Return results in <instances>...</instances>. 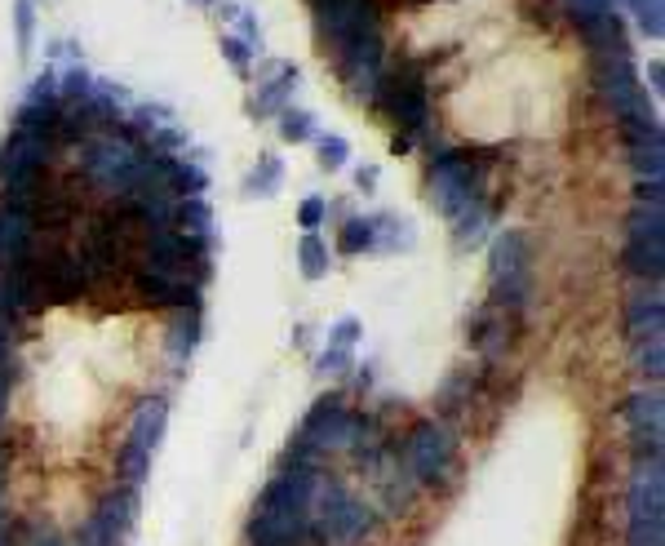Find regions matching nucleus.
Instances as JSON below:
<instances>
[{"label": "nucleus", "instance_id": "c756f323", "mask_svg": "<svg viewBox=\"0 0 665 546\" xmlns=\"http://www.w3.org/2000/svg\"><path fill=\"white\" fill-rule=\"evenodd\" d=\"M373 235H378L373 249H413V231H409V222L395 218V213H378V218H373Z\"/></svg>", "mask_w": 665, "mask_h": 546}, {"label": "nucleus", "instance_id": "6e6552de", "mask_svg": "<svg viewBox=\"0 0 665 546\" xmlns=\"http://www.w3.org/2000/svg\"><path fill=\"white\" fill-rule=\"evenodd\" d=\"M479 160L471 151H440L431 156V200L444 209V218H457L479 196Z\"/></svg>", "mask_w": 665, "mask_h": 546}, {"label": "nucleus", "instance_id": "4be33fe9", "mask_svg": "<svg viewBox=\"0 0 665 546\" xmlns=\"http://www.w3.org/2000/svg\"><path fill=\"white\" fill-rule=\"evenodd\" d=\"M200 343V312L196 307H178L173 312V325H169V356L182 365Z\"/></svg>", "mask_w": 665, "mask_h": 546}, {"label": "nucleus", "instance_id": "1a4fd4ad", "mask_svg": "<svg viewBox=\"0 0 665 546\" xmlns=\"http://www.w3.org/2000/svg\"><path fill=\"white\" fill-rule=\"evenodd\" d=\"M404 466L413 484H444L453 475V435L444 422L422 418L404 440Z\"/></svg>", "mask_w": 665, "mask_h": 546}, {"label": "nucleus", "instance_id": "a211bd4d", "mask_svg": "<svg viewBox=\"0 0 665 546\" xmlns=\"http://www.w3.org/2000/svg\"><path fill=\"white\" fill-rule=\"evenodd\" d=\"M661 329H665V303H661V290L652 285V290H643L625 303V334L638 347L647 338H661Z\"/></svg>", "mask_w": 665, "mask_h": 546}, {"label": "nucleus", "instance_id": "2eb2a0df", "mask_svg": "<svg viewBox=\"0 0 665 546\" xmlns=\"http://www.w3.org/2000/svg\"><path fill=\"white\" fill-rule=\"evenodd\" d=\"M293 90H297V67L284 63V59L266 63L262 76H257V90H253V98H249V112H253V116H279V112L288 107Z\"/></svg>", "mask_w": 665, "mask_h": 546}, {"label": "nucleus", "instance_id": "aec40b11", "mask_svg": "<svg viewBox=\"0 0 665 546\" xmlns=\"http://www.w3.org/2000/svg\"><path fill=\"white\" fill-rule=\"evenodd\" d=\"M59 120H63V103H23L19 116H14V129L19 134H36V138H59Z\"/></svg>", "mask_w": 665, "mask_h": 546}, {"label": "nucleus", "instance_id": "423d86ee", "mask_svg": "<svg viewBox=\"0 0 665 546\" xmlns=\"http://www.w3.org/2000/svg\"><path fill=\"white\" fill-rule=\"evenodd\" d=\"M142 165H147V151H138L134 143L116 138V134H103V138H89L85 143V178L112 196H125L138 187L142 178Z\"/></svg>", "mask_w": 665, "mask_h": 546}, {"label": "nucleus", "instance_id": "8fccbe9b", "mask_svg": "<svg viewBox=\"0 0 665 546\" xmlns=\"http://www.w3.org/2000/svg\"><path fill=\"white\" fill-rule=\"evenodd\" d=\"M32 546H67V542H63L54 528H45V533H36V537H32Z\"/></svg>", "mask_w": 665, "mask_h": 546}, {"label": "nucleus", "instance_id": "79ce46f5", "mask_svg": "<svg viewBox=\"0 0 665 546\" xmlns=\"http://www.w3.org/2000/svg\"><path fill=\"white\" fill-rule=\"evenodd\" d=\"M222 59H226V63H231L240 76H249V67H253V59H257V54H253V50H249L240 36H222Z\"/></svg>", "mask_w": 665, "mask_h": 546}, {"label": "nucleus", "instance_id": "2f4dec72", "mask_svg": "<svg viewBox=\"0 0 665 546\" xmlns=\"http://www.w3.org/2000/svg\"><path fill=\"white\" fill-rule=\"evenodd\" d=\"M94 76L85 72V67H67L63 76H59V98H67L72 107H85L89 103V94H94Z\"/></svg>", "mask_w": 665, "mask_h": 546}, {"label": "nucleus", "instance_id": "c85d7f7f", "mask_svg": "<svg viewBox=\"0 0 665 546\" xmlns=\"http://www.w3.org/2000/svg\"><path fill=\"white\" fill-rule=\"evenodd\" d=\"M612 6H625L647 41H661V36H665V19H661V14H665V0H612Z\"/></svg>", "mask_w": 665, "mask_h": 546}, {"label": "nucleus", "instance_id": "7ed1b4c3", "mask_svg": "<svg viewBox=\"0 0 665 546\" xmlns=\"http://www.w3.org/2000/svg\"><path fill=\"white\" fill-rule=\"evenodd\" d=\"M165 427H169V400H165V396L138 400V409H134V418H129V435H125V444H120V453H116V471H120V480H125L129 489H138V484L147 480L151 453L160 449Z\"/></svg>", "mask_w": 665, "mask_h": 546}, {"label": "nucleus", "instance_id": "412c9836", "mask_svg": "<svg viewBox=\"0 0 665 546\" xmlns=\"http://www.w3.org/2000/svg\"><path fill=\"white\" fill-rule=\"evenodd\" d=\"M625 271L630 276H638V281H661L665 276V244H638V240H630L625 244Z\"/></svg>", "mask_w": 665, "mask_h": 546}, {"label": "nucleus", "instance_id": "9d476101", "mask_svg": "<svg viewBox=\"0 0 665 546\" xmlns=\"http://www.w3.org/2000/svg\"><path fill=\"white\" fill-rule=\"evenodd\" d=\"M134 519H138V489L120 484L89 511V519L76 528L72 546H120L125 533L134 528Z\"/></svg>", "mask_w": 665, "mask_h": 546}, {"label": "nucleus", "instance_id": "a19ab883", "mask_svg": "<svg viewBox=\"0 0 665 546\" xmlns=\"http://www.w3.org/2000/svg\"><path fill=\"white\" fill-rule=\"evenodd\" d=\"M360 334H365V325H360L356 316H342L338 325L328 329V347H342V351H351V347L360 343Z\"/></svg>", "mask_w": 665, "mask_h": 546}, {"label": "nucleus", "instance_id": "37998d69", "mask_svg": "<svg viewBox=\"0 0 665 546\" xmlns=\"http://www.w3.org/2000/svg\"><path fill=\"white\" fill-rule=\"evenodd\" d=\"M634 458L638 462H661V427L634 431Z\"/></svg>", "mask_w": 665, "mask_h": 546}, {"label": "nucleus", "instance_id": "7c9ffc66", "mask_svg": "<svg viewBox=\"0 0 665 546\" xmlns=\"http://www.w3.org/2000/svg\"><path fill=\"white\" fill-rule=\"evenodd\" d=\"M373 244V218H347V227L338 231V253H369Z\"/></svg>", "mask_w": 665, "mask_h": 546}, {"label": "nucleus", "instance_id": "e433bc0d", "mask_svg": "<svg viewBox=\"0 0 665 546\" xmlns=\"http://www.w3.org/2000/svg\"><path fill=\"white\" fill-rule=\"evenodd\" d=\"M222 19H231L235 28H240V41L257 54L262 50V28H257V19L249 14V10H240V6H222Z\"/></svg>", "mask_w": 665, "mask_h": 546}, {"label": "nucleus", "instance_id": "3c124183", "mask_svg": "<svg viewBox=\"0 0 665 546\" xmlns=\"http://www.w3.org/2000/svg\"><path fill=\"white\" fill-rule=\"evenodd\" d=\"M0 546H14V542H10V528H6V515H0Z\"/></svg>", "mask_w": 665, "mask_h": 546}, {"label": "nucleus", "instance_id": "a878e982", "mask_svg": "<svg viewBox=\"0 0 665 546\" xmlns=\"http://www.w3.org/2000/svg\"><path fill=\"white\" fill-rule=\"evenodd\" d=\"M297 262H302V276H306V281H324V276H328L332 253H328V244L319 240V231H306V235H302Z\"/></svg>", "mask_w": 665, "mask_h": 546}, {"label": "nucleus", "instance_id": "f3484780", "mask_svg": "<svg viewBox=\"0 0 665 546\" xmlns=\"http://www.w3.org/2000/svg\"><path fill=\"white\" fill-rule=\"evenodd\" d=\"M134 294H138L147 307H169V312H178V307H196V298H200V290H196V285L173 281V276H156V271H147V266L134 276Z\"/></svg>", "mask_w": 665, "mask_h": 546}, {"label": "nucleus", "instance_id": "473e14b6", "mask_svg": "<svg viewBox=\"0 0 665 546\" xmlns=\"http://www.w3.org/2000/svg\"><path fill=\"white\" fill-rule=\"evenodd\" d=\"M279 138L284 143H310L315 138V116L302 107H284L279 112Z\"/></svg>", "mask_w": 665, "mask_h": 546}, {"label": "nucleus", "instance_id": "20e7f679", "mask_svg": "<svg viewBox=\"0 0 665 546\" xmlns=\"http://www.w3.org/2000/svg\"><path fill=\"white\" fill-rule=\"evenodd\" d=\"M54 156V143L50 138H36V134H10L6 147H0V187H6V200H23V204H36V191H41V174Z\"/></svg>", "mask_w": 665, "mask_h": 546}, {"label": "nucleus", "instance_id": "72a5a7b5", "mask_svg": "<svg viewBox=\"0 0 665 546\" xmlns=\"http://www.w3.org/2000/svg\"><path fill=\"white\" fill-rule=\"evenodd\" d=\"M347 160H351V143L342 134H324L319 138V169L338 174V169H347Z\"/></svg>", "mask_w": 665, "mask_h": 546}, {"label": "nucleus", "instance_id": "f8f14e48", "mask_svg": "<svg viewBox=\"0 0 665 546\" xmlns=\"http://www.w3.org/2000/svg\"><path fill=\"white\" fill-rule=\"evenodd\" d=\"M572 23L581 28V36L594 50V59H608V54L630 59V45H625V32H621V14H616L612 0H572Z\"/></svg>", "mask_w": 665, "mask_h": 546}, {"label": "nucleus", "instance_id": "6ab92c4d", "mask_svg": "<svg viewBox=\"0 0 665 546\" xmlns=\"http://www.w3.org/2000/svg\"><path fill=\"white\" fill-rule=\"evenodd\" d=\"M160 165V182L173 200H196L209 191V174L196 165V160H182V156H156Z\"/></svg>", "mask_w": 665, "mask_h": 546}, {"label": "nucleus", "instance_id": "cd10ccee", "mask_svg": "<svg viewBox=\"0 0 665 546\" xmlns=\"http://www.w3.org/2000/svg\"><path fill=\"white\" fill-rule=\"evenodd\" d=\"M661 413H665L661 391H638V396H630V400L621 405V418H625L634 431H643V427H661Z\"/></svg>", "mask_w": 665, "mask_h": 546}, {"label": "nucleus", "instance_id": "b1692460", "mask_svg": "<svg viewBox=\"0 0 665 546\" xmlns=\"http://www.w3.org/2000/svg\"><path fill=\"white\" fill-rule=\"evenodd\" d=\"M625 227H630V240L638 244H665V213L656 204H634Z\"/></svg>", "mask_w": 665, "mask_h": 546}, {"label": "nucleus", "instance_id": "a18cd8bd", "mask_svg": "<svg viewBox=\"0 0 665 546\" xmlns=\"http://www.w3.org/2000/svg\"><path fill=\"white\" fill-rule=\"evenodd\" d=\"M462 396L471 400V374H457V378L448 382V391H444V409H448V413H457V409H462Z\"/></svg>", "mask_w": 665, "mask_h": 546}, {"label": "nucleus", "instance_id": "ddd939ff", "mask_svg": "<svg viewBox=\"0 0 665 546\" xmlns=\"http://www.w3.org/2000/svg\"><path fill=\"white\" fill-rule=\"evenodd\" d=\"M36 240V209L23 200H0V266L32 258Z\"/></svg>", "mask_w": 665, "mask_h": 546}, {"label": "nucleus", "instance_id": "c03bdc74", "mask_svg": "<svg viewBox=\"0 0 665 546\" xmlns=\"http://www.w3.org/2000/svg\"><path fill=\"white\" fill-rule=\"evenodd\" d=\"M630 546H665V524H630Z\"/></svg>", "mask_w": 665, "mask_h": 546}, {"label": "nucleus", "instance_id": "f257e3e1", "mask_svg": "<svg viewBox=\"0 0 665 546\" xmlns=\"http://www.w3.org/2000/svg\"><path fill=\"white\" fill-rule=\"evenodd\" d=\"M378 533V511L338 480H319L310 497V533L319 546H365Z\"/></svg>", "mask_w": 665, "mask_h": 546}, {"label": "nucleus", "instance_id": "c9c22d12", "mask_svg": "<svg viewBox=\"0 0 665 546\" xmlns=\"http://www.w3.org/2000/svg\"><path fill=\"white\" fill-rule=\"evenodd\" d=\"M665 143H638V147H630V160H634V169H638V178H661V169H665Z\"/></svg>", "mask_w": 665, "mask_h": 546}, {"label": "nucleus", "instance_id": "9b49d317", "mask_svg": "<svg viewBox=\"0 0 665 546\" xmlns=\"http://www.w3.org/2000/svg\"><path fill=\"white\" fill-rule=\"evenodd\" d=\"M378 103H387L391 116H395V125H404L409 134H422L426 120H431V98H426V85H422V72H418V67H404V72H395V76H382Z\"/></svg>", "mask_w": 665, "mask_h": 546}, {"label": "nucleus", "instance_id": "f704fd0d", "mask_svg": "<svg viewBox=\"0 0 665 546\" xmlns=\"http://www.w3.org/2000/svg\"><path fill=\"white\" fill-rule=\"evenodd\" d=\"M14 41H19V54L28 59L32 41H36V6H32V0H19V6H14Z\"/></svg>", "mask_w": 665, "mask_h": 546}, {"label": "nucleus", "instance_id": "dca6fc26", "mask_svg": "<svg viewBox=\"0 0 665 546\" xmlns=\"http://www.w3.org/2000/svg\"><path fill=\"white\" fill-rule=\"evenodd\" d=\"M630 524H665V480L661 462H638L630 484Z\"/></svg>", "mask_w": 665, "mask_h": 546}, {"label": "nucleus", "instance_id": "bb28decb", "mask_svg": "<svg viewBox=\"0 0 665 546\" xmlns=\"http://www.w3.org/2000/svg\"><path fill=\"white\" fill-rule=\"evenodd\" d=\"M173 222H178L182 235H213V209L204 204V196L178 200V204H173Z\"/></svg>", "mask_w": 665, "mask_h": 546}, {"label": "nucleus", "instance_id": "5701e85b", "mask_svg": "<svg viewBox=\"0 0 665 546\" xmlns=\"http://www.w3.org/2000/svg\"><path fill=\"white\" fill-rule=\"evenodd\" d=\"M475 347H479L488 360L502 356V347H506V312H502V307H488V312L475 316Z\"/></svg>", "mask_w": 665, "mask_h": 546}, {"label": "nucleus", "instance_id": "de8ad7c7", "mask_svg": "<svg viewBox=\"0 0 665 546\" xmlns=\"http://www.w3.org/2000/svg\"><path fill=\"white\" fill-rule=\"evenodd\" d=\"M356 187H360V191H373V187H378V165L356 169Z\"/></svg>", "mask_w": 665, "mask_h": 546}, {"label": "nucleus", "instance_id": "58836bf2", "mask_svg": "<svg viewBox=\"0 0 665 546\" xmlns=\"http://www.w3.org/2000/svg\"><path fill=\"white\" fill-rule=\"evenodd\" d=\"M638 374H643V378H652V382L665 374V347H661V338L638 343Z\"/></svg>", "mask_w": 665, "mask_h": 546}, {"label": "nucleus", "instance_id": "4468645a", "mask_svg": "<svg viewBox=\"0 0 665 546\" xmlns=\"http://www.w3.org/2000/svg\"><path fill=\"white\" fill-rule=\"evenodd\" d=\"M36 271H41V285H45V298L50 303H72L89 290V276H85V262L72 258V253H54V258H36Z\"/></svg>", "mask_w": 665, "mask_h": 546}, {"label": "nucleus", "instance_id": "f03ea898", "mask_svg": "<svg viewBox=\"0 0 665 546\" xmlns=\"http://www.w3.org/2000/svg\"><path fill=\"white\" fill-rule=\"evenodd\" d=\"M488 271H493V298L502 312H524L532 298V244L524 231H502L493 240L488 253Z\"/></svg>", "mask_w": 665, "mask_h": 546}, {"label": "nucleus", "instance_id": "0eeeda50", "mask_svg": "<svg viewBox=\"0 0 665 546\" xmlns=\"http://www.w3.org/2000/svg\"><path fill=\"white\" fill-rule=\"evenodd\" d=\"M365 431H369V418L351 413L342 396H324V400H315V409L306 413V422H302V431L293 440H302L315 453H324V449H356Z\"/></svg>", "mask_w": 665, "mask_h": 546}, {"label": "nucleus", "instance_id": "09e8293b", "mask_svg": "<svg viewBox=\"0 0 665 546\" xmlns=\"http://www.w3.org/2000/svg\"><path fill=\"white\" fill-rule=\"evenodd\" d=\"M647 81H652V90H656V94L665 90V63H661V59H652V63H647Z\"/></svg>", "mask_w": 665, "mask_h": 546}, {"label": "nucleus", "instance_id": "4c0bfd02", "mask_svg": "<svg viewBox=\"0 0 665 546\" xmlns=\"http://www.w3.org/2000/svg\"><path fill=\"white\" fill-rule=\"evenodd\" d=\"M347 369H356V356L342 351V347H324L319 360H315V374H319V378H342Z\"/></svg>", "mask_w": 665, "mask_h": 546}, {"label": "nucleus", "instance_id": "ea45409f", "mask_svg": "<svg viewBox=\"0 0 665 546\" xmlns=\"http://www.w3.org/2000/svg\"><path fill=\"white\" fill-rule=\"evenodd\" d=\"M328 222V200L324 196H306L302 204H297V227L302 231H319Z\"/></svg>", "mask_w": 665, "mask_h": 546}, {"label": "nucleus", "instance_id": "393cba45", "mask_svg": "<svg viewBox=\"0 0 665 546\" xmlns=\"http://www.w3.org/2000/svg\"><path fill=\"white\" fill-rule=\"evenodd\" d=\"M279 182H284V165H279V156H271V151H262L257 156V165H253V174L244 178V196H275L279 191Z\"/></svg>", "mask_w": 665, "mask_h": 546}, {"label": "nucleus", "instance_id": "603ef678", "mask_svg": "<svg viewBox=\"0 0 665 546\" xmlns=\"http://www.w3.org/2000/svg\"><path fill=\"white\" fill-rule=\"evenodd\" d=\"M191 6H200V10H213V6H218V0H191Z\"/></svg>", "mask_w": 665, "mask_h": 546}, {"label": "nucleus", "instance_id": "49530a36", "mask_svg": "<svg viewBox=\"0 0 665 546\" xmlns=\"http://www.w3.org/2000/svg\"><path fill=\"white\" fill-rule=\"evenodd\" d=\"M661 178H638V187H634V196H638V204H656L661 209Z\"/></svg>", "mask_w": 665, "mask_h": 546}, {"label": "nucleus", "instance_id": "39448f33", "mask_svg": "<svg viewBox=\"0 0 665 546\" xmlns=\"http://www.w3.org/2000/svg\"><path fill=\"white\" fill-rule=\"evenodd\" d=\"M315 23L332 54H347L365 41H382V19L373 0H315Z\"/></svg>", "mask_w": 665, "mask_h": 546}]
</instances>
